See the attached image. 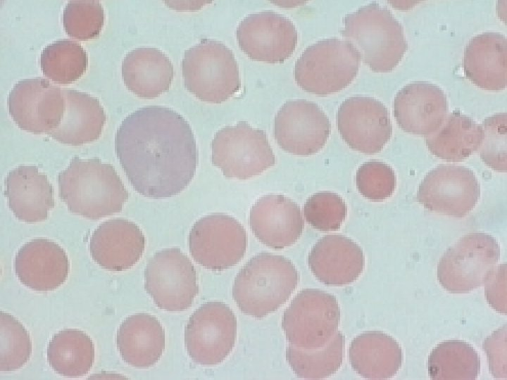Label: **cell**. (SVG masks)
Wrapping results in <instances>:
<instances>
[{
    "label": "cell",
    "mask_w": 507,
    "mask_h": 380,
    "mask_svg": "<svg viewBox=\"0 0 507 380\" xmlns=\"http://www.w3.org/2000/svg\"><path fill=\"white\" fill-rule=\"evenodd\" d=\"M506 324L494 330L482 343L486 353L489 370L495 379H506Z\"/></svg>",
    "instance_id": "cell-39"
},
{
    "label": "cell",
    "mask_w": 507,
    "mask_h": 380,
    "mask_svg": "<svg viewBox=\"0 0 507 380\" xmlns=\"http://www.w3.org/2000/svg\"><path fill=\"white\" fill-rule=\"evenodd\" d=\"M306 221L315 229L328 232L339 229L347 215L344 199L332 191H320L308 198L303 205Z\"/></svg>",
    "instance_id": "cell-36"
},
{
    "label": "cell",
    "mask_w": 507,
    "mask_h": 380,
    "mask_svg": "<svg viewBox=\"0 0 507 380\" xmlns=\"http://www.w3.org/2000/svg\"><path fill=\"white\" fill-rule=\"evenodd\" d=\"M212 164L224 177L247 179L275 164V157L263 130L239 121L219 129L211 141Z\"/></svg>",
    "instance_id": "cell-8"
},
{
    "label": "cell",
    "mask_w": 507,
    "mask_h": 380,
    "mask_svg": "<svg viewBox=\"0 0 507 380\" xmlns=\"http://www.w3.org/2000/svg\"><path fill=\"white\" fill-rule=\"evenodd\" d=\"M116 346L127 365L137 368L151 367L158 362L164 351V329L152 315H131L118 329Z\"/></svg>",
    "instance_id": "cell-27"
},
{
    "label": "cell",
    "mask_w": 507,
    "mask_h": 380,
    "mask_svg": "<svg viewBox=\"0 0 507 380\" xmlns=\"http://www.w3.org/2000/svg\"><path fill=\"white\" fill-rule=\"evenodd\" d=\"M249 224L256 238L273 249H283L295 243L303 229L298 204L282 194L260 197L251 206Z\"/></svg>",
    "instance_id": "cell-21"
},
{
    "label": "cell",
    "mask_w": 507,
    "mask_h": 380,
    "mask_svg": "<svg viewBox=\"0 0 507 380\" xmlns=\"http://www.w3.org/2000/svg\"><path fill=\"white\" fill-rule=\"evenodd\" d=\"M237 319L225 303L202 304L189 317L184 329V344L191 360L201 366L223 362L235 344Z\"/></svg>",
    "instance_id": "cell-11"
},
{
    "label": "cell",
    "mask_w": 507,
    "mask_h": 380,
    "mask_svg": "<svg viewBox=\"0 0 507 380\" xmlns=\"http://www.w3.org/2000/svg\"><path fill=\"white\" fill-rule=\"evenodd\" d=\"M341 34L351 43L360 59L376 72H388L408 50L403 27L391 11L370 3L345 15Z\"/></svg>",
    "instance_id": "cell-4"
},
{
    "label": "cell",
    "mask_w": 507,
    "mask_h": 380,
    "mask_svg": "<svg viewBox=\"0 0 507 380\" xmlns=\"http://www.w3.org/2000/svg\"><path fill=\"white\" fill-rule=\"evenodd\" d=\"M483 139L480 156L483 163L494 171L506 172V113H498L485 118L481 125Z\"/></svg>",
    "instance_id": "cell-38"
},
{
    "label": "cell",
    "mask_w": 507,
    "mask_h": 380,
    "mask_svg": "<svg viewBox=\"0 0 507 380\" xmlns=\"http://www.w3.org/2000/svg\"><path fill=\"white\" fill-rule=\"evenodd\" d=\"M39 62L45 77L54 82L67 84L78 80L85 73L88 56L78 42L60 39L44 48Z\"/></svg>",
    "instance_id": "cell-33"
},
{
    "label": "cell",
    "mask_w": 507,
    "mask_h": 380,
    "mask_svg": "<svg viewBox=\"0 0 507 380\" xmlns=\"http://www.w3.org/2000/svg\"><path fill=\"white\" fill-rule=\"evenodd\" d=\"M352 369L368 379L393 377L403 363V351L399 342L381 331H365L356 336L349 348Z\"/></svg>",
    "instance_id": "cell-28"
},
{
    "label": "cell",
    "mask_w": 507,
    "mask_h": 380,
    "mask_svg": "<svg viewBox=\"0 0 507 380\" xmlns=\"http://www.w3.org/2000/svg\"><path fill=\"white\" fill-rule=\"evenodd\" d=\"M46 357L49 366L58 374L78 378L92 368L94 345L91 337L78 329H63L50 339Z\"/></svg>",
    "instance_id": "cell-30"
},
{
    "label": "cell",
    "mask_w": 507,
    "mask_h": 380,
    "mask_svg": "<svg viewBox=\"0 0 507 380\" xmlns=\"http://www.w3.org/2000/svg\"><path fill=\"white\" fill-rule=\"evenodd\" d=\"M500 246L492 235L468 233L444 253L437 265V280L451 293H468L483 286L497 265Z\"/></svg>",
    "instance_id": "cell-7"
},
{
    "label": "cell",
    "mask_w": 507,
    "mask_h": 380,
    "mask_svg": "<svg viewBox=\"0 0 507 380\" xmlns=\"http://www.w3.org/2000/svg\"><path fill=\"white\" fill-rule=\"evenodd\" d=\"M340 317L339 305L334 295L320 289H304L284 310L282 327L289 345L318 349L336 334Z\"/></svg>",
    "instance_id": "cell-9"
},
{
    "label": "cell",
    "mask_w": 507,
    "mask_h": 380,
    "mask_svg": "<svg viewBox=\"0 0 507 380\" xmlns=\"http://www.w3.org/2000/svg\"><path fill=\"white\" fill-rule=\"evenodd\" d=\"M59 196L73 214L90 220L120 212L129 198L114 167L75 156L58 176Z\"/></svg>",
    "instance_id": "cell-2"
},
{
    "label": "cell",
    "mask_w": 507,
    "mask_h": 380,
    "mask_svg": "<svg viewBox=\"0 0 507 380\" xmlns=\"http://www.w3.org/2000/svg\"><path fill=\"white\" fill-rule=\"evenodd\" d=\"M63 118L58 127L49 135L67 145L80 146L96 141L103 132L106 115L99 100L90 94L63 89Z\"/></svg>",
    "instance_id": "cell-26"
},
{
    "label": "cell",
    "mask_w": 507,
    "mask_h": 380,
    "mask_svg": "<svg viewBox=\"0 0 507 380\" xmlns=\"http://www.w3.org/2000/svg\"><path fill=\"white\" fill-rule=\"evenodd\" d=\"M308 267L323 284L344 286L354 282L362 274L365 256L361 246L342 234H328L312 247Z\"/></svg>",
    "instance_id": "cell-22"
},
{
    "label": "cell",
    "mask_w": 507,
    "mask_h": 380,
    "mask_svg": "<svg viewBox=\"0 0 507 380\" xmlns=\"http://www.w3.org/2000/svg\"><path fill=\"white\" fill-rule=\"evenodd\" d=\"M32 354V341L24 325L12 315L0 314V370L15 371L23 367Z\"/></svg>",
    "instance_id": "cell-34"
},
{
    "label": "cell",
    "mask_w": 507,
    "mask_h": 380,
    "mask_svg": "<svg viewBox=\"0 0 507 380\" xmlns=\"http://www.w3.org/2000/svg\"><path fill=\"white\" fill-rule=\"evenodd\" d=\"M393 113L399 127L405 132L429 135L444 121L448 103L444 91L428 82H413L396 93Z\"/></svg>",
    "instance_id": "cell-18"
},
{
    "label": "cell",
    "mask_w": 507,
    "mask_h": 380,
    "mask_svg": "<svg viewBox=\"0 0 507 380\" xmlns=\"http://www.w3.org/2000/svg\"><path fill=\"white\" fill-rule=\"evenodd\" d=\"M483 130L470 117L459 112L446 115L442 125L425 137L426 146L434 156L447 161H460L480 149Z\"/></svg>",
    "instance_id": "cell-29"
},
{
    "label": "cell",
    "mask_w": 507,
    "mask_h": 380,
    "mask_svg": "<svg viewBox=\"0 0 507 380\" xmlns=\"http://www.w3.org/2000/svg\"><path fill=\"white\" fill-rule=\"evenodd\" d=\"M358 191L372 201H382L394 194L396 187V176L388 164L370 160L362 164L356 173Z\"/></svg>",
    "instance_id": "cell-37"
},
{
    "label": "cell",
    "mask_w": 507,
    "mask_h": 380,
    "mask_svg": "<svg viewBox=\"0 0 507 380\" xmlns=\"http://www.w3.org/2000/svg\"><path fill=\"white\" fill-rule=\"evenodd\" d=\"M298 282V271L289 259L261 252L236 275L232 298L244 314L261 319L284 305Z\"/></svg>",
    "instance_id": "cell-3"
},
{
    "label": "cell",
    "mask_w": 507,
    "mask_h": 380,
    "mask_svg": "<svg viewBox=\"0 0 507 380\" xmlns=\"http://www.w3.org/2000/svg\"><path fill=\"white\" fill-rule=\"evenodd\" d=\"M5 196L14 216L27 223L44 221L54 208V189L47 176L34 165L10 170L4 180Z\"/></svg>",
    "instance_id": "cell-23"
},
{
    "label": "cell",
    "mask_w": 507,
    "mask_h": 380,
    "mask_svg": "<svg viewBox=\"0 0 507 380\" xmlns=\"http://www.w3.org/2000/svg\"><path fill=\"white\" fill-rule=\"evenodd\" d=\"M337 129L346 144L365 154L380 152L392 134V125L387 107L369 96L345 99L336 115Z\"/></svg>",
    "instance_id": "cell-17"
},
{
    "label": "cell",
    "mask_w": 507,
    "mask_h": 380,
    "mask_svg": "<svg viewBox=\"0 0 507 380\" xmlns=\"http://www.w3.org/2000/svg\"><path fill=\"white\" fill-rule=\"evenodd\" d=\"M344 345V335L337 331L325 346L318 349H302L289 345L286 348V359L297 377L325 379L341 367Z\"/></svg>",
    "instance_id": "cell-32"
},
{
    "label": "cell",
    "mask_w": 507,
    "mask_h": 380,
    "mask_svg": "<svg viewBox=\"0 0 507 380\" xmlns=\"http://www.w3.org/2000/svg\"><path fill=\"white\" fill-rule=\"evenodd\" d=\"M427 370L432 380H475L480 372V357L465 341L446 340L430 352Z\"/></svg>",
    "instance_id": "cell-31"
},
{
    "label": "cell",
    "mask_w": 507,
    "mask_h": 380,
    "mask_svg": "<svg viewBox=\"0 0 507 380\" xmlns=\"http://www.w3.org/2000/svg\"><path fill=\"white\" fill-rule=\"evenodd\" d=\"M144 289L160 309L186 310L199 293L196 272L180 248L160 250L146 265Z\"/></svg>",
    "instance_id": "cell-10"
},
{
    "label": "cell",
    "mask_w": 507,
    "mask_h": 380,
    "mask_svg": "<svg viewBox=\"0 0 507 380\" xmlns=\"http://www.w3.org/2000/svg\"><path fill=\"white\" fill-rule=\"evenodd\" d=\"M15 273L20 282L39 292L54 291L66 281L70 261L56 242L37 238L23 244L15 254Z\"/></svg>",
    "instance_id": "cell-19"
},
{
    "label": "cell",
    "mask_w": 507,
    "mask_h": 380,
    "mask_svg": "<svg viewBox=\"0 0 507 380\" xmlns=\"http://www.w3.org/2000/svg\"><path fill=\"white\" fill-rule=\"evenodd\" d=\"M331 132L330 120L315 103L290 100L278 110L274 119V137L285 152L311 156L325 145Z\"/></svg>",
    "instance_id": "cell-15"
},
{
    "label": "cell",
    "mask_w": 507,
    "mask_h": 380,
    "mask_svg": "<svg viewBox=\"0 0 507 380\" xmlns=\"http://www.w3.org/2000/svg\"><path fill=\"white\" fill-rule=\"evenodd\" d=\"M7 107L11 118L21 130L49 134L63 118L65 99L61 87L46 79H23L9 91Z\"/></svg>",
    "instance_id": "cell-14"
},
{
    "label": "cell",
    "mask_w": 507,
    "mask_h": 380,
    "mask_svg": "<svg viewBox=\"0 0 507 380\" xmlns=\"http://www.w3.org/2000/svg\"><path fill=\"white\" fill-rule=\"evenodd\" d=\"M121 74L128 90L139 98L151 99L169 90L174 68L170 58L160 49L139 47L125 55Z\"/></svg>",
    "instance_id": "cell-25"
},
{
    "label": "cell",
    "mask_w": 507,
    "mask_h": 380,
    "mask_svg": "<svg viewBox=\"0 0 507 380\" xmlns=\"http://www.w3.org/2000/svg\"><path fill=\"white\" fill-rule=\"evenodd\" d=\"M236 37L241 50L251 60L282 63L294 52L298 32L286 16L265 11L246 16L237 28Z\"/></svg>",
    "instance_id": "cell-16"
},
{
    "label": "cell",
    "mask_w": 507,
    "mask_h": 380,
    "mask_svg": "<svg viewBox=\"0 0 507 380\" xmlns=\"http://www.w3.org/2000/svg\"><path fill=\"white\" fill-rule=\"evenodd\" d=\"M115 151L133 189L154 199L180 194L198 165L189 123L168 107H142L127 115L116 131Z\"/></svg>",
    "instance_id": "cell-1"
},
{
    "label": "cell",
    "mask_w": 507,
    "mask_h": 380,
    "mask_svg": "<svg viewBox=\"0 0 507 380\" xmlns=\"http://www.w3.org/2000/svg\"><path fill=\"white\" fill-rule=\"evenodd\" d=\"M360 56L351 42L329 38L308 46L297 59L294 79L303 90L318 96L337 93L356 77Z\"/></svg>",
    "instance_id": "cell-6"
},
{
    "label": "cell",
    "mask_w": 507,
    "mask_h": 380,
    "mask_svg": "<svg viewBox=\"0 0 507 380\" xmlns=\"http://www.w3.org/2000/svg\"><path fill=\"white\" fill-rule=\"evenodd\" d=\"M104 20V9L99 1H69L63 11L62 21L65 33L80 41L97 38Z\"/></svg>",
    "instance_id": "cell-35"
},
{
    "label": "cell",
    "mask_w": 507,
    "mask_h": 380,
    "mask_svg": "<svg viewBox=\"0 0 507 380\" xmlns=\"http://www.w3.org/2000/svg\"><path fill=\"white\" fill-rule=\"evenodd\" d=\"M507 40L498 32H485L472 37L464 51L466 77L477 87L501 91L506 87Z\"/></svg>",
    "instance_id": "cell-24"
},
{
    "label": "cell",
    "mask_w": 507,
    "mask_h": 380,
    "mask_svg": "<svg viewBox=\"0 0 507 380\" xmlns=\"http://www.w3.org/2000/svg\"><path fill=\"white\" fill-rule=\"evenodd\" d=\"M145 237L139 227L124 218L110 219L93 232L89 243L93 260L106 270L125 271L140 260Z\"/></svg>",
    "instance_id": "cell-20"
},
{
    "label": "cell",
    "mask_w": 507,
    "mask_h": 380,
    "mask_svg": "<svg viewBox=\"0 0 507 380\" xmlns=\"http://www.w3.org/2000/svg\"><path fill=\"white\" fill-rule=\"evenodd\" d=\"M484 285V295L489 306L506 315V264H497Z\"/></svg>",
    "instance_id": "cell-40"
},
{
    "label": "cell",
    "mask_w": 507,
    "mask_h": 380,
    "mask_svg": "<svg viewBox=\"0 0 507 380\" xmlns=\"http://www.w3.org/2000/svg\"><path fill=\"white\" fill-rule=\"evenodd\" d=\"M480 196V186L474 172L456 165H439L430 170L417 193L418 203L425 209L456 218L468 215Z\"/></svg>",
    "instance_id": "cell-13"
},
{
    "label": "cell",
    "mask_w": 507,
    "mask_h": 380,
    "mask_svg": "<svg viewBox=\"0 0 507 380\" xmlns=\"http://www.w3.org/2000/svg\"><path fill=\"white\" fill-rule=\"evenodd\" d=\"M182 70L186 89L204 102L221 103L241 88L235 56L220 41L204 39L187 49Z\"/></svg>",
    "instance_id": "cell-5"
},
{
    "label": "cell",
    "mask_w": 507,
    "mask_h": 380,
    "mask_svg": "<svg viewBox=\"0 0 507 380\" xmlns=\"http://www.w3.org/2000/svg\"><path fill=\"white\" fill-rule=\"evenodd\" d=\"M188 244L196 262L211 271H223L236 265L243 258L246 250V233L234 217L212 214L194 222Z\"/></svg>",
    "instance_id": "cell-12"
}]
</instances>
